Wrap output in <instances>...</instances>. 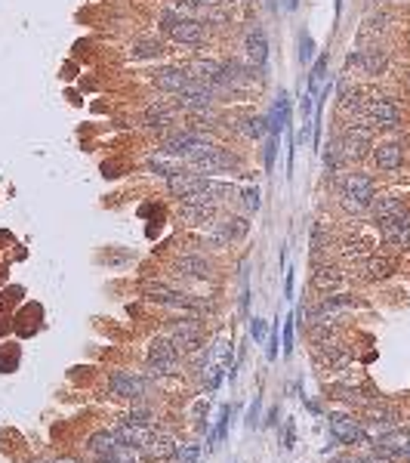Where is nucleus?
I'll use <instances>...</instances> for the list:
<instances>
[{"label": "nucleus", "mask_w": 410, "mask_h": 463, "mask_svg": "<svg viewBox=\"0 0 410 463\" xmlns=\"http://www.w3.org/2000/svg\"><path fill=\"white\" fill-rule=\"evenodd\" d=\"M189 81L192 78H189V71H185V65H160V69L151 71V83H155L164 96H179Z\"/></svg>", "instance_id": "ddd939ff"}, {"label": "nucleus", "mask_w": 410, "mask_h": 463, "mask_svg": "<svg viewBox=\"0 0 410 463\" xmlns=\"http://www.w3.org/2000/svg\"><path fill=\"white\" fill-rule=\"evenodd\" d=\"M370 161L380 173H401L407 167V146L398 133H389L373 142V151H370Z\"/></svg>", "instance_id": "39448f33"}, {"label": "nucleus", "mask_w": 410, "mask_h": 463, "mask_svg": "<svg viewBox=\"0 0 410 463\" xmlns=\"http://www.w3.org/2000/svg\"><path fill=\"white\" fill-rule=\"evenodd\" d=\"M348 69L361 78H382L389 69H392V53L380 44H370V47H358L352 56H348Z\"/></svg>", "instance_id": "423d86ee"}, {"label": "nucleus", "mask_w": 410, "mask_h": 463, "mask_svg": "<svg viewBox=\"0 0 410 463\" xmlns=\"http://www.w3.org/2000/svg\"><path fill=\"white\" fill-rule=\"evenodd\" d=\"M300 6V0H284V10H296Z\"/></svg>", "instance_id": "72a5a7b5"}, {"label": "nucleus", "mask_w": 410, "mask_h": 463, "mask_svg": "<svg viewBox=\"0 0 410 463\" xmlns=\"http://www.w3.org/2000/svg\"><path fill=\"white\" fill-rule=\"evenodd\" d=\"M158 28H160V35H164L170 44H176V47L198 49V47H204L210 40L207 22H204V19H182V16H176V13H170V10L160 13Z\"/></svg>", "instance_id": "f03ea898"}, {"label": "nucleus", "mask_w": 410, "mask_h": 463, "mask_svg": "<svg viewBox=\"0 0 410 463\" xmlns=\"http://www.w3.org/2000/svg\"><path fill=\"white\" fill-rule=\"evenodd\" d=\"M173 454H176V442L170 439L167 433H158L155 429L151 442L145 445V457L148 460H173Z\"/></svg>", "instance_id": "393cba45"}, {"label": "nucleus", "mask_w": 410, "mask_h": 463, "mask_svg": "<svg viewBox=\"0 0 410 463\" xmlns=\"http://www.w3.org/2000/svg\"><path fill=\"white\" fill-rule=\"evenodd\" d=\"M201 10H210V6H226V0H194Z\"/></svg>", "instance_id": "7c9ffc66"}, {"label": "nucleus", "mask_w": 410, "mask_h": 463, "mask_svg": "<svg viewBox=\"0 0 410 463\" xmlns=\"http://www.w3.org/2000/svg\"><path fill=\"white\" fill-rule=\"evenodd\" d=\"M176 272L185 278H194V281H210L213 275V263L201 250H185L182 257H176Z\"/></svg>", "instance_id": "dca6fc26"}, {"label": "nucleus", "mask_w": 410, "mask_h": 463, "mask_svg": "<svg viewBox=\"0 0 410 463\" xmlns=\"http://www.w3.org/2000/svg\"><path fill=\"white\" fill-rule=\"evenodd\" d=\"M336 189H339V201L348 213H367L373 204V198L380 195L377 180L367 170H348L336 176Z\"/></svg>", "instance_id": "f257e3e1"}, {"label": "nucleus", "mask_w": 410, "mask_h": 463, "mask_svg": "<svg viewBox=\"0 0 410 463\" xmlns=\"http://www.w3.org/2000/svg\"><path fill=\"white\" fill-rule=\"evenodd\" d=\"M404 81H407V87H410V69L404 71Z\"/></svg>", "instance_id": "f704fd0d"}, {"label": "nucleus", "mask_w": 410, "mask_h": 463, "mask_svg": "<svg viewBox=\"0 0 410 463\" xmlns=\"http://www.w3.org/2000/svg\"><path fill=\"white\" fill-rule=\"evenodd\" d=\"M238 167H241V158L235 155L232 148H219V146H213L207 155L204 158H198L189 170H194V173H204V176H210V173H235Z\"/></svg>", "instance_id": "9b49d317"}, {"label": "nucleus", "mask_w": 410, "mask_h": 463, "mask_svg": "<svg viewBox=\"0 0 410 463\" xmlns=\"http://www.w3.org/2000/svg\"><path fill=\"white\" fill-rule=\"evenodd\" d=\"M377 229L382 235V244H389V247H395V250H410V213L377 223Z\"/></svg>", "instance_id": "2eb2a0df"}, {"label": "nucleus", "mask_w": 410, "mask_h": 463, "mask_svg": "<svg viewBox=\"0 0 410 463\" xmlns=\"http://www.w3.org/2000/svg\"><path fill=\"white\" fill-rule=\"evenodd\" d=\"M241 47H244V59H247V62H250L259 74L266 71V65H269V35L262 31V25H256V22L247 25Z\"/></svg>", "instance_id": "9d476101"}, {"label": "nucleus", "mask_w": 410, "mask_h": 463, "mask_svg": "<svg viewBox=\"0 0 410 463\" xmlns=\"http://www.w3.org/2000/svg\"><path fill=\"white\" fill-rule=\"evenodd\" d=\"M380 4H392V0H380Z\"/></svg>", "instance_id": "e433bc0d"}, {"label": "nucleus", "mask_w": 410, "mask_h": 463, "mask_svg": "<svg viewBox=\"0 0 410 463\" xmlns=\"http://www.w3.org/2000/svg\"><path fill=\"white\" fill-rule=\"evenodd\" d=\"M164 334L176 343L179 352H201L204 349V340H207V334H204V322H201L198 315L176 318V322H170L164 327Z\"/></svg>", "instance_id": "0eeeda50"}, {"label": "nucleus", "mask_w": 410, "mask_h": 463, "mask_svg": "<svg viewBox=\"0 0 410 463\" xmlns=\"http://www.w3.org/2000/svg\"><path fill=\"white\" fill-rule=\"evenodd\" d=\"M179 108H182V115H194V112H216V93H213L207 83H201V81H189L185 83V90L179 93V96H173Z\"/></svg>", "instance_id": "1a4fd4ad"}, {"label": "nucleus", "mask_w": 410, "mask_h": 463, "mask_svg": "<svg viewBox=\"0 0 410 463\" xmlns=\"http://www.w3.org/2000/svg\"><path fill=\"white\" fill-rule=\"evenodd\" d=\"M262 334H266V322L256 318V322H253V336H256V340H262Z\"/></svg>", "instance_id": "2f4dec72"}, {"label": "nucleus", "mask_w": 410, "mask_h": 463, "mask_svg": "<svg viewBox=\"0 0 410 463\" xmlns=\"http://www.w3.org/2000/svg\"><path fill=\"white\" fill-rule=\"evenodd\" d=\"M410 213V204L401 195H377L373 198L370 210H367V216H370L373 223H386V220H395V216H407Z\"/></svg>", "instance_id": "4468645a"}, {"label": "nucleus", "mask_w": 410, "mask_h": 463, "mask_svg": "<svg viewBox=\"0 0 410 463\" xmlns=\"http://www.w3.org/2000/svg\"><path fill=\"white\" fill-rule=\"evenodd\" d=\"M185 71H189V78L207 83V87L222 96H232V87H228V74H226V62L222 59H192V62H185Z\"/></svg>", "instance_id": "6e6552de"}, {"label": "nucleus", "mask_w": 410, "mask_h": 463, "mask_svg": "<svg viewBox=\"0 0 410 463\" xmlns=\"http://www.w3.org/2000/svg\"><path fill=\"white\" fill-rule=\"evenodd\" d=\"M364 117L377 127V133H398L404 127V108L395 96H367V105H364Z\"/></svg>", "instance_id": "7ed1b4c3"}, {"label": "nucleus", "mask_w": 410, "mask_h": 463, "mask_svg": "<svg viewBox=\"0 0 410 463\" xmlns=\"http://www.w3.org/2000/svg\"><path fill=\"white\" fill-rule=\"evenodd\" d=\"M207 182H210V176L194 173V170H182V173H176V176H170V180H167V192L173 198L182 201V198L194 195V192H201Z\"/></svg>", "instance_id": "a211bd4d"}, {"label": "nucleus", "mask_w": 410, "mask_h": 463, "mask_svg": "<svg viewBox=\"0 0 410 463\" xmlns=\"http://www.w3.org/2000/svg\"><path fill=\"white\" fill-rule=\"evenodd\" d=\"M330 433H333V439L343 442V445H361V442H367V429L358 423V420L346 417V414H333L330 417Z\"/></svg>", "instance_id": "f3484780"}, {"label": "nucleus", "mask_w": 410, "mask_h": 463, "mask_svg": "<svg viewBox=\"0 0 410 463\" xmlns=\"http://www.w3.org/2000/svg\"><path fill=\"white\" fill-rule=\"evenodd\" d=\"M346 151H343V142H339V136H333L327 142V148H324V170H327V176H339L346 173Z\"/></svg>", "instance_id": "b1692460"}, {"label": "nucleus", "mask_w": 410, "mask_h": 463, "mask_svg": "<svg viewBox=\"0 0 410 463\" xmlns=\"http://www.w3.org/2000/svg\"><path fill=\"white\" fill-rule=\"evenodd\" d=\"M395 269H398V263L392 257H386V254H370L361 263V281H382V278H389V275H395Z\"/></svg>", "instance_id": "6ab92c4d"}, {"label": "nucleus", "mask_w": 410, "mask_h": 463, "mask_svg": "<svg viewBox=\"0 0 410 463\" xmlns=\"http://www.w3.org/2000/svg\"><path fill=\"white\" fill-rule=\"evenodd\" d=\"M145 389H148V383H145V377H136V374H127V370H115L108 380V395H115V399H127V402H139Z\"/></svg>", "instance_id": "f8f14e48"}, {"label": "nucleus", "mask_w": 410, "mask_h": 463, "mask_svg": "<svg viewBox=\"0 0 410 463\" xmlns=\"http://www.w3.org/2000/svg\"><path fill=\"white\" fill-rule=\"evenodd\" d=\"M312 56V40H309V35H303V59H309Z\"/></svg>", "instance_id": "473e14b6"}, {"label": "nucleus", "mask_w": 410, "mask_h": 463, "mask_svg": "<svg viewBox=\"0 0 410 463\" xmlns=\"http://www.w3.org/2000/svg\"><path fill=\"white\" fill-rule=\"evenodd\" d=\"M219 207H210V204H192V201H179V216L192 225H204L216 216Z\"/></svg>", "instance_id": "a878e982"}, {"label": "nucleus", "mask_w": 410, "mask_h": 463, "mask_svg": "<svg viewBox=\"0 0 410 463\" xmlns=\"http://www.w3.org/2000/svg\"><path fill=\"white\" fill-rule=\"evenodd\" d=\"M121 420H127V423H136V426H151V423H155V414H151L145 405H136L133 411H127Z\"/></svg>", "instance_id": "cd10ccee"}, {"label": "nucleus", "mask_w": 410, "mask_h": 463, "mask_svg": "<svg viewBox=\"0 0 410 463\" xmlns=\"http://www.w3.org/2000/svg\"><path fill=\"white\" fill-rule=\"evenodd\" d=\"M284 349H293V318H287V331H284Z\"/></svg>", "instance_id": "c756f323"}, {"label": "nucleus", "mask_w": 410, "mask_h": 463, "mask_svg": "<svg viewBox=\"0 0 410 463\" xmlns=\"http://www.w3.org/2000/svg\"><path fill=\"white\" fill-rule=\"evenodd\" d=\"M49 463H74V460H49Z\"/></svg>", "instance_id": "c9c22d12"}, {"label": "nucleus", "mask_w": 410, "mask_h": 463, "mask_svg": "<svg viewBox=\"0 0 410 463\" xmlns=\"http://www.w3.org/2000/svg\"><path fill=\"white\" fill-rule=\"evenodd\" d=\"M87 448H90V454H93V460H96V463H115L117 439H115V433H96V435H90Z\"/></svg>", "instance_id": "4be33fe9"}, {"label": "nucleus", "mask_w": 410, "mask_h": 463, "mask_svg": "<svg viewBox=\"0 0 410 463\" xmlns=\"http://www.w3.org/2000/svg\"><path fill=\"white\" fill-rule=\"evenodd\" d=\"M167 53V47H164V40L155 37V35H145L139 40H133V47H130V59H136V62H151V59H160Z\"/></svg>", "instance_id": "5701e85b"}, {"label": "nucleus", "mask_w": 410, "mask_h": 463, "mask_svg": "<svg viewBox=\"0 0 410 463\" xmlns=\"http://www.w3.org/2000/svg\"><path fill=\"white\" fill-rule=\"evenodd\" d=\"M179 365H182V352L167 334H160L151 340L148 346V361H145V377H167L176 374Z\"/></svg>", "instance_id": "20e7f679"}, {"label": "nucleus", "mask_w": 410, "mask_h": 463, "mask_svg": "<svg viewBox=\"0 0 410 463\" xmlns=\"http://www.w3.org/2000/svg\"><path fill=\"white\" fill-rule=\"evenodd\" d=\"M115 433V439L121 445H136V448H145V445L151 442V435H155V429L151 426H136V423H127V420H117V426L111 429Z\"/></svg>", "instance_id": "412c9836"}, {"label": "nucleus", "mask_w": 410, "mask_h": 463, "mask_svg": "<svg viewBox=\"0 0 410 463\" xmlns=\"http://www.w3.org/2000/svg\"><path fill=\"white\" fill-rule=\"evenodd\" d=\"M238 198H241V207H244V213H253V210H259V192H256L253 185H250V189H244V192H241V195H238Z\"/></svg>", "instance_id": "c85d7f7f"}, {"label": "nucleus", "mask_w": 410, "mask_h": 463, "mask_svg": "<svg viewBox=\"0 0 410 463\" xmlns=\"http://www.w3.org/2000/svg\"><path fill=\"white\" fill-rule=\"evenodd\" d=\"M339 250H343V259H348V263H364L373 254V244L367 238H348Z\"/></svg>", "instance_id": "bb28decb"}, {"label": "nucleus", "mask_w": 410, "mask_h": 463, "mask_svg": "<svg viewBox=\"0 0 410 463\" xmlns=\"http://www.w3.org/2000/svg\"><path fill=\"white\" fill-rule=\"evenodd\" d=\"M343 269L333 266V263H318L315 266V275H312V288H318L321 293H336L343 288Z\"/></svg>", "instance_id": "aec40b11"}]
</instances>
